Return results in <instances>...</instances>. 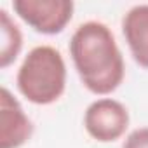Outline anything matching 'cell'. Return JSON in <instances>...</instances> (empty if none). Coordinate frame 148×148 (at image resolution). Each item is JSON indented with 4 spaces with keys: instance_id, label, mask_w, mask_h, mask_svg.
<instances>
[{
    "instance_id": "3957f363",
    "label": "cell",
    "mask_w": 148,
    "mask_h": 148,
    "mask_svg": "<svg viewBox=\"0 0 148 148\" xmlns=\"http://www.w3.org/2000/svg\"><path fill=\"white\" fill-rule=\"evenodd\" d=\"M14 12L42 35L61 33L73 18L71 0H14Z\"/></svg>"
},
{
    "instance_id": "277c9868",
    "label": "cell",
    "mask_w": 148,
    "mask_h": 148,
    "mask_svg": "<svg viewBox=\"0 0 148 148\" xmlns=\"http://www.w3.org/2000/svg\"><path fill=\"white\" fill-rule=\"evenodd\" d=\"M84 127L87 134L99 143L117 141L129 127V112L113 98H99L87 106Z\"/></svg>"
},
{
    "instance_id": "ba28073f",
    "label": "cell",
    "mask_w": 148,
    "mask_h": 148,
    "mask_svg": "<svg viewBox=\"0 0 148 148\" xmlns=\"http://www.w3.org/2000/svg\"><path fill=\"white\" fill-rule=\"evenodd\" d=\"M122 148H148V127H138L129 132Z\"/></svg>"
},
{
    "instance_id": "6da1fadb",
    "label": "cell",
    "mask_w": 148,
    "mask_h": 148,
    "mask_svg": "<svg viewBox=\"0 0 148 148\" xmlns=\"http://www.w3.org/2000/svg\"><path fill=\"white\" fill-rule=\"evenodd\" d=\"M70 56L80 82L92 94H112L125 77L122 51L113 32L101 21L77 26L70 38Z\"/></svg>"
},
{
    "instance_id": "52a82bcc",
    "label": "cell",
    "mask_w": 148,
    "mask_h": 148,
    "mask_svg": "<svg viewBox=\"0 0 148 148\" xmlns=\"http://www.w3.org/2000/svg\"><path fill=\"white\" fill-rule=\"evenodd\" d=\"M23 49V35L5 9H0V68L16 61Z\"/></svg>"
},
{
    "instance_id": "8992f818",
    "label": "cell",
    "mask_w": 148,
    "mask_h": 148,
    "mask_svg": "<svg viewBox=\"0 0 148 148\" xmlns=\"http://www.w3.org/2000/svg\"><path fill=\"white\" fill-rule=\"evenodd\" d=\"M122 32L134 61L148 70V4H138L125 12Z\"/></svg>"
},
{
    "instance_id": "5b68a950",
    "label": "cell",
    "mask_w": 148,
    "mask_h": 148,
    "mask_svg": "<svg viewBox=\"0 0 148 148\" xmlns=\"http://www.w3.org/2000/svg\"><path fill=\"white\" fill-rule=\"evenodd\" d=\"M33 134V124L7 87L0 91V148H19Z\"/></svg>"
},
{
    "instance_id": "7a4b0ae2",
    "label": "cell",
    "mask_w": 148,
    "mask_h": 148,
    "mask_svg": "<svg viewBox=\"0 0 148 148\" xmlns=\"http://www.w3.org/2000/svg\"><path fill=\"white\" fill-rule=\"evenodd\" d=\"M16 84L19 92L33 105H51L66 89V63L52 45H37L23 59Z\"/></svg>"
}]
</instances>
